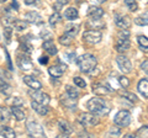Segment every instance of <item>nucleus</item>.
I'll return each mask as SVG.
<instances>
[{
	"label": "nucleus",
	"mask_w": 148,
	"mask_h": 138,
	"mask_svg": "<svg viewBox=\"0 0 148 138\" xmlns=\"http://www.w3.org/2000/svg\"><path fill=\"white\" fill-rule=\"evenodd\" d=\"M0 93L4 95H10V93H11L10 85H9L3 78H0Z\"/></svg>",
	"instance_id": "26"
},
{
	"label": "nucleus",
	"mask_w": 148,
	"mask_h": 138,
	"mask_svg": "<svg viewBox=\"0 0 148 138\" xmlns=\"http://www.w3.org/2000/svg\"><path fill=\"white\" fill-rule=\"evenodd\" d=\"M26 5H32V4H35L36 3V0H24Z\"/></svg>",
	"instance_id": "45"
},
{
	"label": "nucleus",
	"mask_w": 148,
	"mask_h": 138,
	"mask_svg": "<svg viewBox=\"0 0 148 138\" xmlns=\"http://www.w3.org/2000/svg\"><path fill=\"white\" fill-rule=\"evenodd\" d=\"M6 1V0H0V3H5Z\"/></svg>",
	"instance_id": "47"
},
{
	"label": "nucleus",
	"mask_w": 148,
	"mask_h": 138,
	"mask_svg": "<svg viewBox=\"0 0 148 138\" xmlns=\"http://www.w3.org/2000/svg\"><path fill=\"white\" fill-rule=\"evenodd\" d=\"M141 135H148V127L147 126H145L143 128H141V130H138L137 131V133H136V136H141Z\"/></svg>",
	"instance_id": "40"
},
{
	"label": "nucleus",
	"mask_w": 148,
	"mask_h": 138,
	"mask_svg": "<svg viewBox=\"0 0 148 138\" xmlns=\"http://www.w3.org/2000/svg\"><path fill=\"white\" fill-rule=\"evenodd\" d=\"M43 48L47 51L48 54H51V56H54V54H57V52H58L57 47H56V44L53 42V40H51V38L46 40L43 42Z\"/></svg>",
	"instance_id": "18"
},
{
	"label": "nucleus",
	"mask_w": 148,
	"mask_h": 138,
	"mask_svg": "<svg viewBox=\"0 0 148 138\" xmlns=\"http://www.w3.org/2000/svg\"><path fill=\"white\" fill-rule=\"evenodd\" d=\"M58 127H59V131H61L64 136H69L73 132L71 125H69L67 121H64V120H61V121L58 122Z\"/></svg>",
	"instance_id": "19"
},
{
	"label": "nucleus",
	"mask_w": 148,
	"mask_h": 138,
	"mask_svg": "<svg viewBox=\"0 0 148 138\" xmlns=\"http://www.w3.org/2000/svg\"><path fill=\"white\" fill-rule=\"evenodd\" d=\"M40 63L41 64H47L48 63V58L47 57H41L40 58Z\"/></svg>",
	"instance_id": "44"
},
{
	"label": "nucleus",
	"mask_w": 148,
	"mask_h": 138,
	"mask_svg": "<svg viewBox=\"0 0 148 138\" xmlns=\"http://www.w3.org/2000/svg\"><path fill=\"white\" fill-rule=\"evenodd\" d=\"M10 113L11 111H9L6 107H0V122L6 123L10 120Z\"/></svg>",
	"instance_id": "24"
},
{
	"label": "nucleus",
	"mask_w": 148,
	"mask_h": 138,
	"mask_svg": "<svg viewBox=\"0 0 148 138\" xmlns=\"http://www.w3.org/2000/svg\"><path fill=\"white\" fill-rule=\"evenodd\" d=\"M59 21H61V15L58 14V11H56L53 15H51V17H49V25L51 26L57 25Z\"/></svg>",
	"instance_id": "33"
},
{
	"label": "nucleus",
	"mask_w": 148,
	"mask_h": 138,
	"mask_svg": "<svg viewBox=\"0 0 148 138\" xmlns=\"http://www.w3.org/2000/svg\"><path fill=\"white\" fill-rule=\"evenodd\" d=\"M79 27H80V26L78 25V24H75V25H74V24H69V25L66 26V31H64V32L74 37V36L78 33V31H79Z\"/></svg>",
	"instance_id": "25"
},
{
	"label": "nucleus",
	"mask_w": 148,
	"mask_h": 138,
	"mask_svg": "<svg viewBox=\"0 0 148 138\" xmlns=\"http://www.w3.org/2000/svg\"><path fill=\"white\" fill-rule=\"evenodd\" d=\"M135 24L140 25V26H145V25H148V11L143 12L141 16H138L135 19Z\"/></svg>",
	"instance_id": "27"
},
{
	"label": "nucleus",
	"mask_w": 148,
	"mask_h": 138,
	"mask_svg": "<svg viewBox=\"0 0 148 138\" xmlns=\"http://www.w3.org/2000/svg\"><path fill=\"white\" fill-rule=\"evenodd\" d=\"M101 35L100 31H96V30H89V31H85L84 35H83V40L85 41L86 43L89 44H96L101 41Z\"/></svg>",
	"instance_id": "4"
},
{
	"label": "nucleus",
	"mask_w": 148,
	"mask_h": 138,
	"mask_svg": "<svg viewBox=\"0 0 148 138\" xmlns=\"http://www.w3.org/2000/svg\"><path fill=\"white\" fill-rule=\"evenodd\" d=\"M141 69L145 73H147V74H148V61H145V62L141 64Z\"/></svg>",
	"instance_id": "43"
},
{
	"label": "nucleus",
	"mask_w": 148,
	"mask_h": 138,
	"mask_svg": "<svg viewBox=\"0 0 148 138\" xmlns=\"http://www.w3.org/2000/svg\"><path fill=\"white\" fill-rule=\"evenodd\" d=\"M66 91H67L68 98H71V99L77 100L78 96H79V93H78V90H77L75 88H73V86H71V85H67V86H66Z\"/></svg>",
	"instance_id": "29"
},
{
	"label": "nucleus",
	"mask_w": 148,
	"mask_h": 138,
	"mask_svg": "<svg viewBox=\"0 0 148 138\" xmlns=\"http://www.w3.org/2000/svg\"><path fill=\"white\" fill-rule=\"evenodd\" d=\"M86 26L91 29V27H95V29H101L104 27V24L100 21V19H90V21L86 24Z\"/></svg>",
	"instance_id": "32"
},
{
	"label": "nucleus",
	"mask_w": 148,
	"mask_h": 138,
	"mask_svg": "<svg viewBox=\"0 0 148 138\" xmlns=\"http://www.w3.org/2000/svg\"><path fill=\"white\" fill-rule=\"evenodd\" d=\"M116 63L120 68V70L122 73H130L132 70V64L130 62V59L125 56H117L116 57Z\"/></svg>",
	"instance_id": "8"
},
{
	"label": "nucleus",
	"mask_w": 148,
	"mask_h": 138,
	"mask_svg": "<svg viewBox=\"0 0 148 138\" xmlns=\"http://www.w3.org/2000/svg\"><path fill=\"white\" fill-rule=\"evenodd\" d=\"M25 20L27 22H30V24H35V25H41L43 22L42 17L38 12L36 11H30V12H26L25 14Z\"/></svg>",
	"instance_id": "13"
},
{
	"label": "nucleus",
	"mask_w": 148,
	"mask_h": 138,
	"mask_svg": "<svg viewBox=\"0 0 148 138\" xmlns=\"http://www.w3.org/2000/svg\"><path fill=\"white\" fill-rule=\"evenodd\" d=\"M86 107L90 112L95 113V115H108L110 111V109L108 107L106 102L100 98H91L88 101Z\"/></svg>",
	"instance_id": "1"
},
{
	"label": "nucleus",
	"mask_w": 148,
	"mask_h": 138,
	"mask_svg": "<svg viewBox=\"0 0 148 138\" xmlns=\"http://www.w3.org/2000/svg\"><path fill=\"white\" fill-rule=\"evenodd\" d=\"M130 46H131V42H130L128 38L117 37L116 43H115V49H116L117 52L122 53V52H126V51L130 49Z\"/></svg>",
	"instance_id": "11"
},
{
	"label": "nucleus",
	"mask_w": 148,
	"mask_h": 138,
	"mask_svg": "<svg viewBox=\"0 0 148 138\" xmlns=\"http://www.w3.org/2000/svg\"><path fill=\"white\" fill-rule=\"evenodd\" d=\"M26 128H27V132L30 133V136H32V137H46L43 128L37 122H34V121L29 122L26 125Z\"/></svg>",
	"instance_id": "6"
},
{
	"label": "nucleus",
	"mask_w": 148,
	"mask_h": 138,
	"mask_svg": "<svg viewBox=\"0 0 148 138\" xmlns=\"http://www.w3.org/2000/svg\"><path fill=\"white\" fill-rule=\"evenodd\" d=\"M67 66L66 64H58V66H52L48 68V73L51 77L53 78H61L63 75L64 70H66Z\"/></svg>",
	"instance_id": "14"
},
{
	"label": "nucleus",
	"mask_w": 148,
	"mask_h": 138,
	"mask_svg": "<svg viewBox=\"0 0 148 138\" xmlns=\"http://www.w3.org/2000/svg\"><path fill=\"white\" fill-rule=\"evenodd\" d=\"M17 66L20 67L22 70H31L32 69V62L31 59L26 56V54H18L17 56Z\"/></svg>",
	"instance_id": "10"
},
{
	"label": "nucleus",
	"mask_w": 148,
	"mask_h": 138,
	"mask_svg": "<svg viewBox=\"0 0 148 138\" xmlns=\"http://www.w3.org/2000/svg\"><path fill=\"white\" fill-rule=\"evenodd\" d=\"M110 135H114V136H120V133H121V131H120V128H116V127H112L110 130Z\"/></svg>",
	"instance_id": "41"
},
{
	"label": "nucleus",
	"mask_w": 148,
	"mask_h": 138,
	"mask_svg": "<svg viewBox=\"0 0 148 138\" xmlns=\"http://www.w3.org/2000/svg\"><path fill=\"white\" fill-rule=\"evenodd\" d=\"M11 113H12V116L15 117L16 121H22V120H25V112L22 111V110L18 107V106H14L11 107Z\"/></svg>",
	"instance_id": "21"
},
{
	"label": "nucleus",
	"mask_w": 148,
	"mask_h": 138,
	"mask_svg": "<svg viewBox=\"0 0 148 138\" xmlns=\"http://www.w3.org/2000/svg\"><path fill=\"white\" fill-rule=\"evenodd\" d=\"M110 91H112V89L110 88L109 84H105V83H94L92 84V93L98 96H103L109 94Z\"/></svg>",
	"instance_id": "7"
},
{
	"label": "nucleus",
	"mask_w": 148,
	"mask_h": 138,
	"mask_svg": "<svg viewBox=\"0 0 148 138\" xmlns=\"http://www.w3.org/2000/svg\"><path fill=\"white\" fill-rule=\"evenodd\" d=\"M90 1L92 4H103L104 1H106V0H90Z\"/></svg>",
	"instance_id": "46"
},
{
	"label": "nucleus",
	"mask_w": 148,
	"mask_h": 138,
	"mask_svg": "<svg viewBox=\"0 0 148 138\" xmlns=\"http://www.w3.org/2000/svg\"><path fill=\"white\" fill-rule=\"evenodd\" d=\"M14 27H15L17 31H24L27 29V21L26 20H15Z\"/></svg>",
	"instance_id": "31"
},
{
	"label": "nucleus",
	"mask_w": 148,
	"mask_h": 138,
	"mask_svg": "<svg viewBox=\"0 0 148 138\" xmlns=\"http://www.w3.org/2000/svg\"><path fill=\"white\" fill-rule=\"evenodd\" d=\"M88 15H89L90 19H101L104 16V10L98 6H90Z\"/></svg>",
	"instance_id": "17"
},
{
	"label": "nucleus",
	"mask_w": 148,
	"mask_h": 138,
	"mask_svg": "<svg viewBox=\"0 0 148 138\" xmlns=\"http://www.w3.org/2000/svg\"><path fill=\"white\" fill-rule=\"evenodd\" d=\"M22 105H24V101H22L20 98H15L14 99V106H22Z\"/></svg>",
	"instance_id": "42"
},
{
	"label": "nucleus",
	"mask_w": 148,
	"mask_h": 138,
	"mask_svg": "<svg viewBox=\"0 0 148 138\" xmlns=\"http://www.w3.org/2000/svg\"><path fill=\"white\" fill-rule=\"evenodd\" d=\"M115 125H117L120 127H126L130 125L131 122V113L127 110H122V111H119L115 116V120H114Z\"/></svg>",
	"instance_id": "3"
},
{
	"label": "nucleus",
	"mask_w": 148,
	"mask_h": 138,
	"mask_svg": "<svg viewBox=\"0 0 148 138\" xmlns=\"http://www.w3.org/2000/svg\"><path fill=\"white\" fill-rule=\"evenodd\" d=\"M24 83L29 86V88H31L32 90H40L41 88H42V84H41L40 80H37L36 78L31 77V75H25L24 77Z\"/></svg>",
	"instance_id": "12"
},
{
	"label": "nucleus",
	"mask_w": 148,
	"mask_h": 138,
	"mask_svg": "<svg viewBox=\"0 0 148 138\" xmlns=\"http://www.w3.org/2000/svg\"><path fill=\"white\" fill-rule=\"evenodd\" d=\"M31 106H32V109H34L37 113L42 115V116H45V115L48 113V107H47V105H43V104L37 102V101L34 100V101L31 102Z\"/></svg>",
	"instance_id": "16"
},
{
	"label": "nucleus",
	"mask_w": 148,
	"mask_h": 138,
	"mask_svg": "<svg viewBox=\"0 0 148 138\" xmlns=\"http://www.w3.org/2000/svg\"><path fill=\"white\" fill-rule=\"evenodd\" d=\"M11 27L10 26H6L5 29H4V32H5L6 35V38H8V42H10V38H11Z\"/></svg>",
	"instance_id": "39"
},
{
	"label": "nucleus",
	"mask_w": 148,
	"mask_h": 138,
	"mask_svg": "<svg viewBox=\"0 0 148 138\" xmlns=\"http://www.w3.org/2000/svg\"><path fill=\"white\" fill-rule=\"evenodd\" d=\"M137 41L141 46V49L145 51V52H148V38L146 37V36H138Z\"/></svg>",
	"instance_id": "30"
},
{
	"label": "nucleus",
	"mask_w": 148,
	"mask_h": 138,
	"mask_svg": "<svg viewBox=\"0 0 148 138\" xmlns=\"http://www.w3.org/2000/svg\"><path fill=\"white\" fill-rule=\"evenodd\" d=\"M68 3H69V0H57V3H56V5H54V10L59 11L61 10V8L64 6V5H67Z\"/></svg>",
	"instance_id": "36"
},
{
	"label": "nucleus",
	"mask_w": 148,
	"mask_h": 138,
	"mask_svg": "<svg viewBox=\"0 0 148 138\" xmlns=\"http://www.w3.org/2000/svg\"><path fill=\"white\" fill-rule=\"evenodd\" d=\"M115 24H116V26L120 27V29L127 30V29H130V26H131V20H130V17L126 15L116 14V15H115Z\"/></svg>",
	"instance_id": "9"
},
{
	"label": "nucleus",
	"mask_w": 148,
	"mask_h": 138,
	"mask_svg": "<svg viewBox=\"0 0 148 138\" xmlns=\"http://www.w3.org/2000/svg\"><path fill=\"white\" fill-rule=\"evenodd\" d=\"M77 63L82 72L90 73L92 69H95L96 64H98V61H96V58L92 56V54H83L82 57L78 58Z\"/></svg>",
	"instance_id": "2"
},
{
	"label": "nucleus",
	"mask_w": 148,
	"mask_h": 138,
	"mask_svg": "<svg viewBox=\"0 0 148 138\" xmlns=\"http://www.w3.org/2000/svg\"><path fill=\"white\" fill-rule=\"evenodd\" d=\"M32 96V99H34L35 101H37V102H41L43 105H48L49 104V95L48 94H45V93H35V94H30Z\"/></svg>",
	"instance_id": "15"
},
{
	"label": "nucleus",
	"mask_w": 148,
	"mask_h": 138,
	"mask_svg": "<svg viewBox=\"0 0 148 138\" xmlns=\"http://www.w3.org/2000/svg\"><path fill=\"white\" fill-rule=\"evenodd\" d=\"M122 96H125V98L128 99L130 101H132V102H136L137 101V96L132 93H126V91H125V93H122Z\"/></svg>",
	"instance_id": "38"
},
{
	"label": "nucleus",
	"mask_w": 148,
	"mask_h": 138,
	"mask_svg": "<svg viewBox=\"0 0 148 138\" xmlns=\"http://www.w3.org/2000/svg\"><path fill=\"white\" fill-rule=\"evenodd\" d=\"M79 14H78V10L75 8H68L66 11H64V17L67 20H75L78 19Z\"/></svg>",
	"instance_id": "22"
},
{
	"label": "nucleus",
	"mask_w": 148,
	"mask_h": 138,
	"mask_svg": "<svg viewBox=\"0 0 148 138\" xmlns=\"http://www.w3.org/2000/svg\"><path fill=\"white\" fill-rule=\"evenodd\" d=\"M119 83H120V85H121L122 88H127V86L130 85V81H128V79H127L126 77H123V75L119 77Z\"/></svg>",
	"instance_id": "37"
},
{
	"label": "nucleus",
	"mask_w": 148,
	"mask_h": 138,
	"mask_svg": "<svg viewBox=\"0 0 148 138\" xmlns=\"http://www.w3.org/2000/svg\"><path fill=\"white\" fill-rule=\"evenodd\" d=\"M79 122L82 126L84 127H91V126H96L99 123V118L95 116V113H82L79 117Z\"/></svg>",
	"instance_id": "5"
},
{
	"label": "nucleus",
	"mask_w": 148,
	"mask_h": 138,
	"mask_svg": "<svg viewBox=\"0 0 148 138\" xmlns=\"http://www.w3.org/2000/svg\"><path fill=\"white\" fill-rule=\"evenodd\" d=\"M59 42H61V44H63V46H71L73 43V36L64 32V35H62L61 37H59Z\"/></svg>",
	"instance_id": "28"
},
{
	"label": "nucleus",
	"mask_w": 148,
	"mask_h": 138,
	"mask_svg": "<svg viewBox=\"0 0 148 138\" xmlns=\"http://www.w3.org/2000/svg\"><path fill=\"white\" fill-rule=\"evenodd\" d=\"M73 81H74V84H75L78 88H85L86 86V83L84 81V79H82V78H79V77H74Z\"/></svg>",
	"instance_id": "35"
},
{
	"label": "nucleus",
	"mask_w": 148,
	"mask_h": 138,
	"mask_svg": "<svg viewBox=\"0 0 148 138\" xmlns=\"http://www.w3.org/2000/svg\"><path fill=\"white\" fill-rule=\"evenodd\" d=\"M137 88H138V91L141 93V95H143L145 98H148V79L147 78L140 80Z\"/></svg>",
	"instance_id": "20"
},
{
	"label": "nucleus",
	"mask_w": 148,
	"mask_h": 138,
	"mask_svg": "<svg viewBox=\"0 0 148 138\" xmlns=\"http://www.w3.org/2000/svg\"><path fill=\"white\" fill-rule=\"evenodd\" d=\"M125 5L131 11H136L138 9V4L136 3V0H125Z\"/></svg>",
	"instance_id": "34"
},
{
	"label": "nucleus",
	"mask_w": 148,
	"mask_h": 138,
	"mask_svg": "<svg viewBox=\"0 0 148 138\" xmlns=\"http://www.w3.org/2000/svg\"><path fill=\"white\" fill-rule=\"evenodd\" d=\"M0 136L3 137H9V138H14L16 137V133L15 131L10 127H5V126H1L0 127Z\"/></svg>",
	"instance_id": "23"
}]
</instances>
